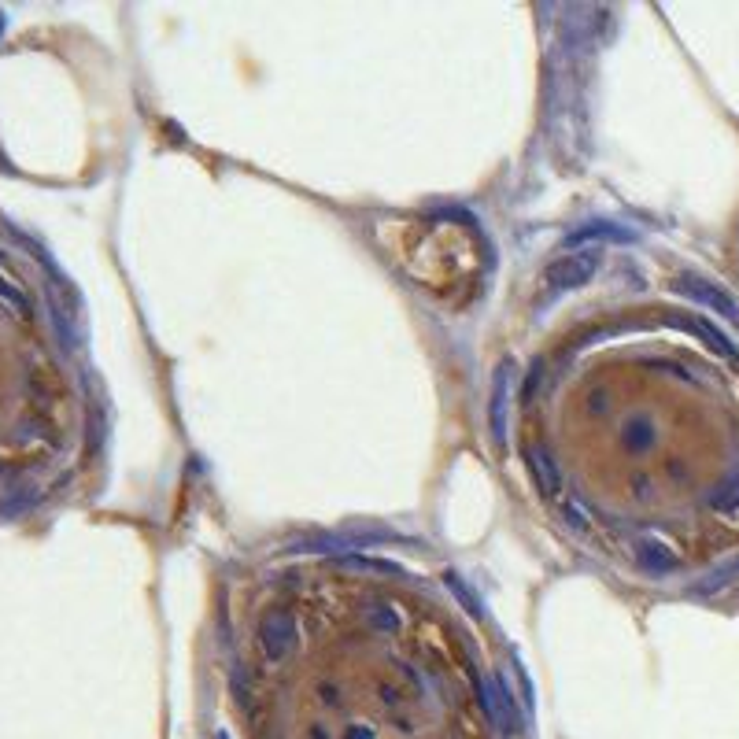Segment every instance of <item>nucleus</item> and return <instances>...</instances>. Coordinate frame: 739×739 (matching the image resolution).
<instances>
[{
	"label": "nucleus",
	"mask_w": 739,
	"mask_h": 739,
	"mask_svg": "<svg viewBox=\"0 0 739 739\" xmlns=\"http://www.w3.org/2000/svg\"><path fill=\"white\" fill-rule=\"evenodd\" d=\"M595 267H599V252H592V248L570 252V255H562L558 263H551V270H547V285H551V289H570V285H577V281L592 278Z\"/></svg>",
	"instance_id": "obj_1"
},
{
	"label": "nucleus",
	"mask_w": 739,
	"mask_h": 739,
	"mask_svg": "<svg viewBox=\"0 0 739 739\" xmlns=\"http://www.w3.org/2000/svg\"><path fill=\"white\" fill-rule=\"evenodd\" d=\"M292 643H296V625H292L289 614H270L263 621V629H259V647H263V655L270 662H281V658L292 651Z\"/></svg>",
	"instance_id": "obj_2"
},
{
	"label": "nucleus",
	"mask_w": 739,
	"mask_h": 739,
	"mask_svg": "<svg viewBox=\"0 0 739 739\" xmlns=\"http://www.w3.org/2000/svg\"><path fill=\"white\" fill-rule=\"evenodd\" d=\"M680 292L684 296H691L695 303H703V307H710V311H717V315H725L736 322L739 318V307L736 300L728 296V292H721L717 285H710V281H699V278H684L680 281Z\"/></svg>",
	"instance_id": "obj_3"
}]
</instances>
